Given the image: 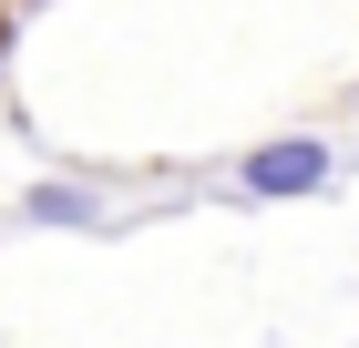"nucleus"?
Here are the masks:
<instances>
[{"mask_svg":"<svg viewBox=\"0 0 359 348\" xmlns=\"http://www.w3.org/2000/svg\"><path fill=\"white\" fill-rule=\"evenodd\" d=\"M318 185H329V144L318 134H287V144L247 154V195H318Z\"/></svg>","mask_w":359,"mask_h":348,"instance_id":"f257e3e1","label":"nucleus"},{"mask_svg":"<svg viewBox=\"0 0 359 348\" xmlns=\"http://www.w3.org/2000/svg\"><path fill=\"white\" fill-rule=\"evenodd\" d=\"M93 215L103 205H93L83 185H31V225H93Z\"/></svg>","mask_w":359,"mask_h":348,"instance_id":"f03ea898","label":"nucleus"}]
</instances>
